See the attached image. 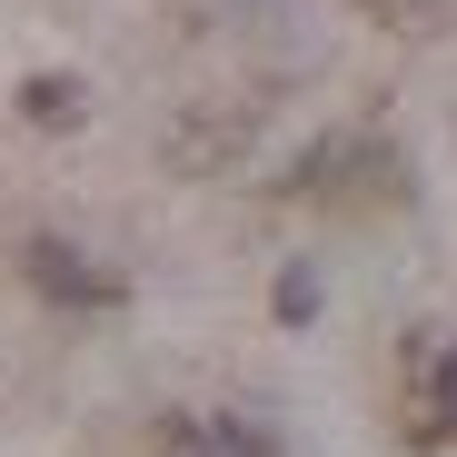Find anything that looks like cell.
Segmentation results:
<instances>
[{"mask_svg": "<svg viewBox=\"0 0 457 457\" xmlns=\"http://www.w3.org/2000/svg\"><path fill=\"white\" fill-rule=\"evenodd\" d=\"M50 298H70V309H110V298H120V278L110 269H90L80 249H60V239H30V259H21Z\"/></svg>", "mask_w": 457, "mask_h": 457, "instance_id": "cell-1", "label": "cell"}, {"mask_svg": "<svg viewBox=\"0 0 457 457\" xmlns=\"http://www.w3.org/2000/svg\"><path fill=\"white\" fill-rule=\"evenodd\" d=\"M160 457H269L249 428H228V418H179L170 437H160Z\"/></svg>", "mask_w": 457, "mask_h": 457, "instance_id": "cell-2", "label": "cell"}, {"mask_svg": "<svg viewBox=\"0 0 457 457\" xmlns=\"http://www.w3.org/2000/svg\"><path fill=\"white\" fill-rule=\"evenodd\" d=\"M437 418H447V428H457V348H447V358H437Z\"/></svg>", "mask_w": 457, "mask_h": 457, "instance_id": "cell-5", "label": "cell"}, {"mask_svg": "<svg viewBox=\"0 0 457 457\" xmlns=\"http://www.w3.org/2000/svg\"><path fill=\"white\" fill-rule=\"evenodd\" d=\"M21 120H40V129H70V120H80V80H60V70L21 80Z\"/></svg>", "mask_w": 457, "mask_h": 457, "instance_id": "cell-3", "label": "cell"}, {"mask_svg": "<svg viewBox=\"0 0 457 457\" xmlns=\"http://www.w3.org/2000/svg\"><path fill=\"white\" fill-rule=\"evenodd\" d=\"M378 11H388L398 30H418V21H437V11H447V0H378Z\"/></svg>", "mask_w": 457, "mask_h": 457, "instance_id": "cell-4", "label": "cell"}]
</instances>
